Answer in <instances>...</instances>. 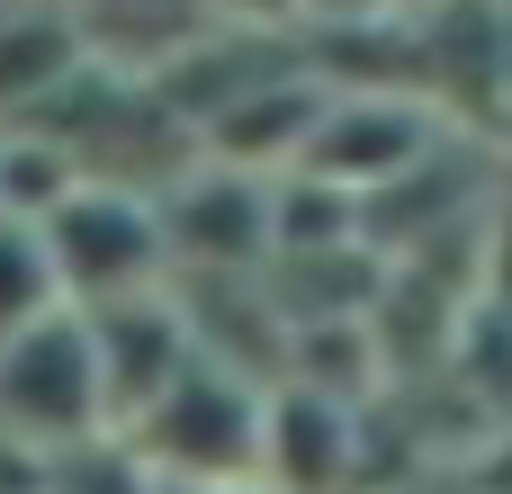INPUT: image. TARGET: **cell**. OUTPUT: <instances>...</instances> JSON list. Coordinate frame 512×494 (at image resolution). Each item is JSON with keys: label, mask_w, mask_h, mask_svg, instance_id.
I'll return each mask as SVG.
<instances>
[{"label": "cell", "mask_w": 512, "mask_h": 494, "mask_svg": "<svg viewBox=\"0 0 512 494\" xmlns=\"http://www.w3.org/2000/svg\"><path fill=\"white\" fill-rule=\"evenodd\" d=\"M0 441L36 450V459L108 441V396H99L81 306H54V315H36L0 342Z\"/></svg>", "instance_id": "obj_1"}, {"label": "cell", "mask_w": 512, "mask_h": 494, "mask_svg": "<svg viewBox=\"0 0 512 494\" xmlns=\"http://www.w3.org/2000/svg\"><path fill=\"white\" fill-rule=\"evenodd\" d=\"M261 405L243 396V378L225 360H189L117 441L144 459V477H171V486H225V477H252L261 468Z\"/></svg>", "instance_id": "obj_2"}, {"label": "cell", "mask_w": 512, "mask_h": 494, "mask_svg": "<svg viewBox=\"0 0 512 494\" xmlns=\"http://www.w3.org/2000/svg\"><path fill=\"white\" fill-rule=\"evenodd\" d=\"M45 252H54L63 306H99V297H135V288H162L171 279L162 207L144 189H117V180H81L45 216Z\"/></svg>", "instance_id": "obj_3"}, {"label": "cell", "mask_w": 512, "mask_h": 494, "mask_svg": "<svg viewBox=\"0 0 512 494\" xmlns=\"http://www.w3.org/2000/svg\"><path fill=\"white\" fill-rule=\"evenodd\" d=\"M90 324V360H99V396H108V432H126L189 360H198V324L162 297V288H135V297H99L81 306Z\"/></svg>", "instance_id": "obj_4"}, {"label": "cell", "mask_w": 512, "mask_h": 494, "mask_svg": "<svg viewBox=\"0 0 512 494\" xmlns=\"http://www.w3.org/2000/svg\"><path fill=\"white\" fill-rule=\"evenodd\" d=\"M81 54L90 45L63 0H0V117H18L36 90H54Z\"/></svg>", "instance_id": "obj_5"}, {"label": "cell", "mask_w": 512, "mask_h": 494, "mask_svg": "<svg viewBox=\"0 0 512 494\" xmlns=\"http://www.w3.org/2000/svg\"><path fill=\"white\" fill-rule=\"evenodd\" d=\"M63 306V279H54V252H45V225L36 216H9L0 207V342L36 315Z\"/></svg>", "instance_id": "obj_6"}]
</instances>
